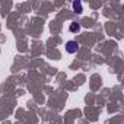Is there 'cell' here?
I'll use <instances>...</instances> for the list:
<instances>
[{
    "mask_svg": "<svg viewBox=\"0 0 124 124\" xmlns=\"http://www.w3.org/2000/svg\"><path fill=\"white\" fill-rule=\"evenodd\" d=\"M70 31L72 32H79L80 31V25L79 23H72L70 25Z\"/></svg>",
    "mask_w": 124,
    "mask_h": 124,
    "instance_id": "cell-3",
    "label": "cell"
},
{
    "mask_svg": "<svg viewBox=\"0 0 124 124\" xmlns=\"http://www.w3.org/2000/svg\"><path fill=\"white\" fill-rule=\"evenodd\" d=\"M73 9H75V12L80 13V12H82V5H80V2H73Z\"/></svg>",
    "mask_w": 124,
    "mask_h": 124,
    "instance_id": "cell-2",
    "label": "cell"
},
{
    "mask_svg": "<svg viewBox=\"0 0 124 124\" xmlns=\"http://www.w3.org/2000/svg\"><path fill=\"white\" fill-rule=\"evenodd\" d=\"M78 48H79V44H78L76 41H69V42L66 44V50H67V53H70V54L78 53Z\"/></svg>",
    "mask_w": 124,
    "mask_h": 124,
    "instance_id": "cell-1",
    "label": "cell"
}]
</instances>
